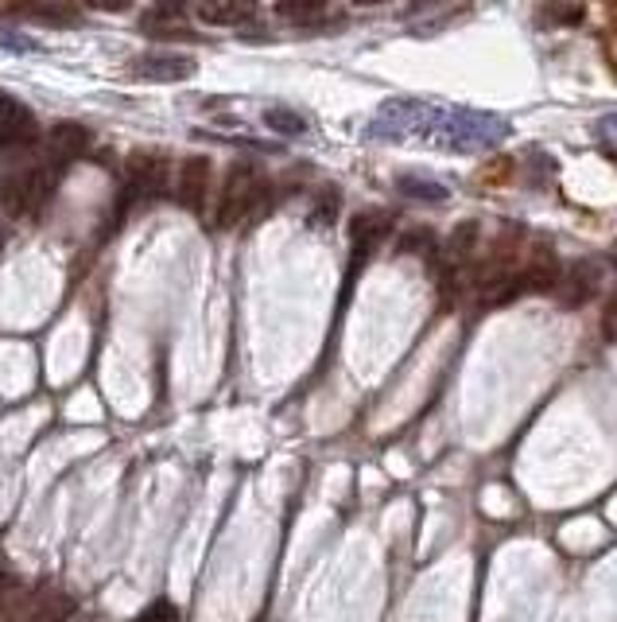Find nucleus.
Returning <instances> with one entry per match:
<instances>
[{
    "instance_id": "9d476101",
    "label": "nucleus",
    "mask_w": 617,
    "mask_h": 622,
    "mask_svg": "<svg viewBox=\"0 0 617 622\" xmlns=\"http://www.w3.org/2000/svg\"><path fill=\"white\" fill-rule=\"evenodd\" d=\"M388 214H380V211H365V214H358L350 223V238H353V258L358 261H365L373 253V246H380V238L388 234Z\"/></svg>"
},
{
    "instance_id": "f3484780",
    "label": "nucleus",
    "mask_w": 617,
    "mask_h": 622,
    "mask_svg": "<svg viewBox=\"0 0 617 622\" xmlns=\"http://www.w3.org/2000/svg\"><path fill=\"white\" fill-rule=\"evenodd\" d=\"M133 622H179V611H176V603H171V599H152V603L144 607Z\"/></svg>"
},
{
    "instance_id": "f03ea898",
    "label": "nucleus",
    "mask_w": 617,
    "mask_h": 622,
    "mask_svg": "<svg viewBox=\"0 0 617 622\" xmlns=\"http://www.w3.org/2000/svg\"><path fill=\"white\" fill-rule=\"evenodd\" d=\"M265 203H268V183L261 179V171H256L253 164L241 160L233 164L230 176H226L214 223H218V230H233V226H241L245 218L265 211Z\"/></svg>"
},
{
    "instance_id": "dca6fc26",
    "label": "nucleus",
    "mask_w": 617,
    "mask_h": 622,
    "mask_svg": "<svg viewBox=\"0 0 617 622\" xmlns=\"http://www.w3.org/2000/svg\"><path fill=\"white\" fill-rule=\"evenodd\" d=\"M24 584H20L12 572H0V614H16L20 603H24Z\"/></svg>"
},
{
    "instance_id": "6ab92c4d",
    "label": "nucleus",
    "mask_w": 617,
    "mask_h": 622,
    "mask_svg": "<svg viewBox=\"0 0 617 622\" xmlns=\"http://www.w3.org/2000/svg\"><path fill=\"white\" fill-rule=\"evenodd\" d=\"M602 335L606 338H617V300L606 308V315H602Z\"/></svg>"
},
{
    "instance_id": "2eb2a0df",
    "label": "nucleus",
    "mask_w": 617,
    "mask_h": 622,
    "mask_svg": "<svg viewBox=\"0 0 617 622\" xmlns=\"http://www.w3.org/2000/svg\"><path fill=\"white\" fill-rule=\"evenodd\" d=\"M330 0H280L276 4V12H280L283 20H300V24H307V20L323 16L327 12Z\"/></svg>"
},
{
    "instance_id": "0eeeda50",
    "label": "nucleus",
    "mask_w": 617,
    "mask_h": 622,
    "mask_svg": "<svg viewBox=\"0 0 617 622\" xmlns=\"http://www.w3.org/2000/svg\"><path fill=\"white\" fill-rule=\"evenodd\" d=\"M86 148H89V133H86V124L78 121H59L51 133H47V160L59 164V168L82 160Z\"/></svg>"
},
{
    "instance_id": "4be33fe9",
    "label": "nucleus",
    "mask_w": 617,
    "mask_h": 622,
    "mask_svg": "<svg viewBox=\"0 0 617 622\" xmlns=\"http://www.w3.org/2000/svg\"><path fill=\"white\" fill-rule=\"evenodd\" d=\"M353 4H362V9H373V4H385V0H353Z\"/></svg>"
},
{
    "instance_id": "f257e3e1",
    "label": "nucleus",
    "mask_w": 617,
    "mask_h": 622,
    "mask_svg": "<svg viewBox=\"0 0 617 622\" xmlns=\"http://www.w3.org/2000/svg\"><path fill=\"white\" fill-rule=\"evenodd\" d=\"M427 136L439 141L443 148L477 152V148H494V144H501L505 136H509V124H505L501 117L474 113V109H435Z\"/></svg>"
},
{
    "instance_id": "412c9836",
    "label": "nucleus",
    "mask_w": 617,
    "mask_h": 622,
    "mask_svg": "<svg viewBox=\"0 0 617 622\" xmlns=\"http://www.w3.org/2000/svg\"><path fill=\"white\" fill-rule=\"evenodd\" d=\"M0 47H12V51H32V44H24V39H16V36H4V32H0Z\"/></svg>"
},
{
    "instance_id": "f8f14e48",
    "label": "nucleus",
    "mask_w": 617,
    "mask_h": 622,
    "mask_svg": "<svg viewBox=\"0 0 617 622\" xmlns=\"http://www.w3.org/2000/svg\"><path fill=\"white\" fill-rule=\"evenodd\" d=\"M477 241H482V230H477V223H462L459 230L450 234L447 241V265L450 268H462L470 258H474Z\"/></svg>"
},
{
    "instance_id": "423d86ee",
    "label": "nucleus",
    "mask_w": 617,
    "mask_h": 622,
    "mask_svg": "<svg viewBox=\"0 0 617 622\" xmlns=\"http://www.w3.org/2000/svg\"><path fill=\"white\" fill-rule=\"evenodd\" d=\"M206 191H210V160H206V156H191V160H183L179 179H176L179 206H186V211L198 214L206 206Z\"/></svg>"
},
{
    "instance_id": "4468645a",
    "label": "nucleus",
    "mask_w": 617,
    "mask_h": 622,
    "mask_svg": "<svg viewBox=\"0 0 617 622\" xmlns=\"http://www.w3.org/2000/svg\"><path fill=\"white\" fill-rule=\"evenodd\" d=\"M265 124L280 136H303V133H307V121H303L295 109H283V106L265 109Z\"/></svg>"
},
{
    "instance_id": "20e7f679",
    "label": "nucleus",
    "mask_w": 617,
    "mask_h": 622,
    "mask_svg": "<svg viewBox=\"0 0 617 622\" xmlns=\"http://www.w3.org/2000/svg\"><path fill=\"white\" fill-rule=\"evenodd\" d=\"M598 288H602V265L598 261H579V265L559 273L556 296L564 308H582V303H591L598 296Z\"/></svg>"
},
{
    "instance_id": "ddd939ff",
    "label": "nucleus",
    "mask_w": 617,
    "mask_h": 622,
    "mask_svg": "<svg viewBox=\"0 0 617 622\" xmlns=\"http://www.w3.org/2000/svg\"><path fill=\"white\" fill-rule=\"evenodd\" d=\"M397 191L408 199H424V203H443V199H447V187L435 183V179H427V176H400Z\"/></svg>"
},
{
    "instance_id": "6e6552de",
    "label": "nucleus",
    "mask_w": 617,
    "mask_h": 622,
    "mask_svg": "<svg viewBox=\"0 0 617 622\" xmlns=\"http://www.w3.org/2000/svg\"><path fill=\"white\" fill-rule=\"evenodd\" d=\"M129 74L141 82H186L194 74V59L186 55H144L129 67Z\"/></svg>"
},
{
    "instance_id": "aec40b11",
    "label": "nucleus",
    "mask_w": 617,
    "mask_h": 622,
    "mask_svg": "<svg viewBox=\"0 0 617 622\" xmlns=\"http://www.w3.org/2000/svg\"><path fill=\"white\" fill-rule=\"evenodd\" d=\"M94 9H101V12H124L129 9V0H89Z\"/></svg>"
},
{
    "instance_id": "7ed1b4c3",
    "label": "nucleus",
    "mask_w": 617,
    "mask_h": 622,
    "mask_svg": "<svg viewBox=\"0 0 617 622\" xmlns=\"http://www.w3.org/2000/svg\"><path fill=\"white\" fill-rule=\"evenodd\" d=\"M164 183H168V156L164 152H133L129 156V191H124V203L129 199H152L164 191Z\"/></svg>"
},
{
    "instance_id": "9b49d317",
    "label": "nucleus",
    "mask_w": 617,
    "mask_h": 622,
    "mask_svg": "<svg viewBox=\"0 0 617 622\" xmlns=\"http://www.w3.org/2000/svg\"><path fill=\"white\" fill-rule=\"evenodd\" d=\"M74 614V599L62 596V591H44V596L32 599L24 622H66Z\"/></svg>"
},
{
    "instance_id": "a211bd4d",
    "label": "nucleus",
    "mask_w": 617,
    "mask_h": 622,
    "mask_svg": "<svg viewBox=\"0 0 617 622\" xmlns=\"http://www.w3.org/2000/svg\"><path fill=\"white\" fill-rule=\"evenodd\" d=\"M432 246H435V238L427 230H415V234H408L404 241H400V249H404V253H420V258H432Z\"/></svg>"
},
{
    "instance_id": "39448f33",
    "label": "nucleus",
    "mask_w": 617,
    "mask_h": 622,
    "mask_svg": "<svg viewBox=\"0 0 617 622\" xmlns=\"http://www.w3.org/2000/svg\"><path fill=\"white\" fill-rule=\"evenodd\" d=\"M36 136H39L36 113L24 101L0 94V144L4 148H27V144H36Z\"/></svg>"
},
{
    "instance_id": "1a4fd4ad",
    "label": "nucleus",
    "mask_w": 617,
    "mask_h": 622,
    "mask_svg": "<svg viewBox=\"0 0 617 622\" xmlns=\"http://www.w3.org/2000/svg\"><path fill=\"white\" fill-rule=\"evenodd\" d=\"M256 0H198L194 16L214 27H245L256 20Z\"/></svg>"
}]
</instances>
